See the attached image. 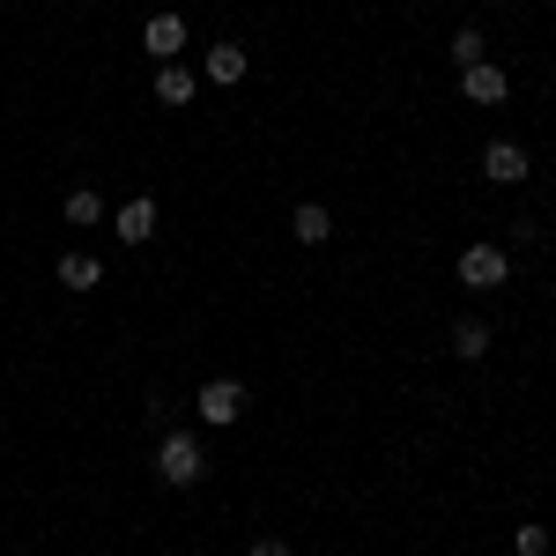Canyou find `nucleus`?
Here are the masks:
<instances>
[{
    "instance_id": "nucleus-14",
    "label": "nucleus",
    "mask_w": 556,
    "mask_h": 556,
    "mask_svg": "<svg viewBox=\"0 0 556 556\" xmlns=\"http://www.w3.org/2000/svg\"><path fill=\"white\" fill-rule=\"evenodd\" d=\"M513 549L519 556H549V527H542V519H527V527L513 534Z\"/></svg>"
},
{
    "instance_id": "nucleus-13",
    "label": "nucleus",
    "mask_w": 556,
    "mask_h": 556,
    "mask_svg": "<svg viewBox=\"0 0 556 556\" xmlns=\"http://www.w3.org/2000/svg\"><path fill=\"white\" fill-rule=\"evenodd\" d=\"M67 223H75V230H97V223H104V193H97V186H75V193H67Z\"/></svg>"
},
{
    "instance_id": "nucleus-1",
    "label": "nucleus",
    "mask_w": 556,
    "mask_h": 556,
    "mask_svg": "<svg viewBox=\"0 0 556 556\" xmlns=\"http://www.w3.org/2000/svg\"><path fill=\"white\" fill-rule=\"evenodd\" d=\"M453 275L468 282L475 298H482V290H505V282H513V253H505V245H490V238H475L468 253L453 260Z\"/></svg>"
},
{
    "instance_id": "nucleus-10",
    "label": "nucleus",
    "mask_w": 556,
    "mask_h": 556,
    "mask_svg": "<svg viewBox=\"0 0 556 556\" xmlns=\"http://www.w3.org/2000/svg\"><path fill=\"white\" fill-rule=\"evenodd\" d=\"M290 230H298V245H327V238H334V215L319 208V201H298Z\"/></svg>"
},
{
    "instance_id": "nucleus-16",
    "label": "nucleus",
    "mask_w": 556,
    "mask_h": 556,
    "mask_svg": "<svg viewBox=\"0 0 556 556\" xmlns=\"http://www.w3.org/2000/svg\"><path fill=\"white\" fill-rule=\"evenodd\" d=\"M253 556H290V542H275V534H260V542H253Z\"/></svg>"
},
{
    "instance_id": "nucleus-8",
    "label": "nucleus",
    "mask_w": 556,
    "mask_h": 556,
    "mask_svg": "<svg viewBox=\"0 0 556 556\" xmlns=\"http://www.w3.org/2000/svg\"><path fill=\"white\" fill-rule=\"evenodd\" d=\"M112 230H119V245H149L156 238V201H127Z\"/></svg>"
},
{
    "instance_id": "nucleus-3",
    "label": "nucleus",
    "mask_w": 556,
    "mask_h": 556,
    "mask_svg": "<svg viewBox=\"0 0 556 556\" xmlns=\"http://www.w3.org/2000/svg\"><path fill=\"white\" fill-rule=\"evenodd\" d=\"M193 408H201V424H238V416H245V386L238 379H208L201 386V393H193Z\"/></svg>"
},
{
    "instance_id": "nucleus-5",
    "label": "nucleus",
    "mask_w": 556,
    "mask_h": 556,
    "mask_svg": "<svg viewBox=\"0 0 556 556\" xmlns=\"http://www.w3.org/2000/svg\"><path fill=\"white\" fill-rule=\"evenodd\" d=\"M460 97H468V104H505V97H513V75L490 67V60H475V67H460Z\"/></svg>"
},
{
    "instance_id": "nucleus-6",
    "label": "nucleus",
    "mask_w": 556,
    "mask_h": 556,
    "mask_svg": "<svg viewBox=\"0 0 556 556\" xmlns=\"http://www.w3.org/2000/svg\"><path fill=\"white\" fill-rule=\"evenodd\" d=\"M97 282H104V260H97V253H60V290L89 298Z\"/></svg>"
},
{
    "instance_id": "nucleus-15",
    "label": "nucleus",
    "mask_w": 556,
    "mask_h": 556,
    "mask_svg": "<svg viewBox=\"0 0 556 556\" xmlns=\"http://www.w3.org/2000/svg\"><path fill=\"white\" fill-rule=\"evenodd\" d=\"M475 60H482V30H453V67H475Z\"/></svg>"
},
{
    "instance_id": "nucleus-9",
    "label": "nucleus",
    "mask_w": 556,
    "mask_h": 556,
    "mask_svg": "<svg viewBox=\"0 0 556 556\" xmlns=\"http://www.w3.org/2000/svg\"><path fill=\"white\" fill-rule=\"evenodd\" d=\"M201 75H208V83H245V45H208V60H201Z\"/></svg>"
},
{
    "instance_id": "nucleus-2",
    "label": "nucleus",
    "mask_w": 556,
    "mask_h": 556,
    "mask_svg": "<svg viewBox=\"0 0 556 556\" xmlns=\"http://www.w3.org/2000/svg\"><path fill=\"white\" fill-rule=\"evenodd\" d=\"M156 475H164L172 490H193V482L208 475V453H201V438H186V430H164V445H156Z\"/></svg>"
},
{
    "instance_id": "nucleus-12",
    "label": "nucleus",
    "mask_w": 556,
    "mask_h": 556,
    "mask_svg": "<svg viewBox=\"0 0 556 556\" xmlns=\"http://www.w3.org/2000/svg\"><path fill=\"white\" fill-rule=\"evenodd\" d=\"M193 75H186V67H178V60H164V67H156V104H193Z\"/></svg>"
},
{
    "instance_id": "nucleus-7",
    "label": "nucleus",
    "mask_w": 556,
    "mask_h": 556,
    "mask_svg": "<svg viewBox=\"0 0 556 556\" xmlns=\"http://www.w3.org/2000/svg\"><path fill=\"white\" fill-rule=\"evenodd\" d=\"M141 45H149L156 60H178V52H186V23H178L172 8H164V15H149V30H141Z\"/></svg>"
},
{
    "instance_id": "nucleus-4",
    "label": "nucleus",
    "mask_w": 556,
    "mask_h": 556,
    "mask_svg": "<svg viewBox=\"0 0 556 556\" xmlns=\"http://www.w3.org/2000/svg\"><path fill=\"white\" fill-rule=\"evenodd\" d=\"M527 172H534V156H527L519 141H505V134L482 149V178H490V186H527Z\"/></svg>"
},
{
    "instance_id": "nucleus-11",
    "label": "nucleus",
    "mask_w": 556,
    "mask_h": 556,
    "mask_svg": "<svg viewBox=\"0 0 556 556\" xmlns=\"http://www.w3.org/2000/svg\"><path fill=\"white\" fill-rule=\"evenodd\" d=\"M490 342H497V334H490L482 319H460V327H453V356H460V364H482Z\"/></svg>"
}]
</instances>
